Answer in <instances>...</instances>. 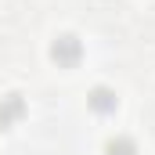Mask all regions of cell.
I'll return each instance as SVG.
<instances>
[{"label":"cell","mask_w":155,"mask_h":155,"mask_svg":"<svg viewBox=\"0 0 155 155\" xmlns=\"http://www.w3.org/2000/svg\"><path fill=\"white\" fill-rule=\"evenodd\" d=\"M105 155H137V148H134L130 137H112V141L105 144Z\"/></svg>","instance_id":"4"},{"label":"cell","mask_w":155,"mask_h":155,"mask_svg":"<svg viewBox=\"0 0 155 155\" xmlns=\"http://www.w3.org/2000/svg\"><path fill=\"white\" fill-rule=\"evenodd\" d=\"M22 112H25V101H22L18 94L0 97V126H11L15 119H22Z\"/></svg>","instance_id":"2"},{"label":"cell","mask_w":155,"mask_h":155,"mask_svg":"<svg viewBox=\"0 0 155 155\" xmlns=\"http://www.w3.org/2000/svg\"><path fill=\"white\" fill-rule=\"evenodd\" d=\"M90 108H94V112H101V116H105V112H112V108H116V94H112L108 87H97V90L90 94Z\"/></svg>","instance_id":"3"},{"label":"cell","mask_w":155,"mask_h":155,"mask_svg":"<svg viewBox=\"0 0 155 155\" xmlns=\"http://www.w3.org/2000/svg\"><path fill=\"white\" fill-rule=\"evenodd\" d=\"M79 54H83V47H79L76 36H58L54 43H51V58H54L58 65H76Z\"/></svg>","instance_id":"1"}]
</instances>
